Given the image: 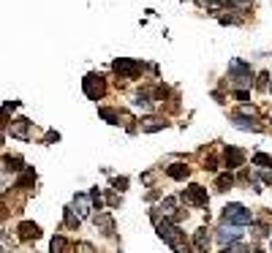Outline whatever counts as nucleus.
Listing matches in <instances>:
<instances>
[{
  "mask_svg": "<svg viewBox=\"0 0 272 253\" xmlns=\"http://www.w3.org/2000/svg\"><path fill=\"white\" fill-rule=\"evenodd\" d=\"M155 229H158V237H161L166 245L174 248V253H188V239H185V232H183V229H180V226H177L171 218L158 220Z\"/></svg>",
  "mask_w": 272,
  "mask_h": 253,
  "instance_id": "f257e3e1",
  "label": "nucleus"
},
{
  "mask_svg": "<svg viewBox=\"0 0 272 253\" xmlns=\"http://www.w3.org/2000/svg\"><path fill=\"white\" fill-rule=\"evenodd\" d=\"M223 223L248 226V223H253V212L245 204H239V202H229V204L223 207Z\"/></svg>",
  "mask_w": 272,
  "mask_h": 253,
  "instance_id": "f03ea898",
  "label": "nucleus"
},
{
  "mask_svg": "<svg viewBox=\"0 0 272 253\" xmlns=\"http://www.w3.org/2000/svg\"><path fill=\"white\" fill-rule=\"evenodd\" d=\"M229 79L234 84H239V87H251V84H253V71H251V66H248V63H242V60H231L229 63Z\"/></svg>",
  "mask_w": 272,
  "mask_h": 253,
  "instance_id": "7ed1b4c3",
  "label": "nucleus"
},
{
  "mask_svg": "<svg viewBox=\"0 0 272 253\" xmlns=\"http://www.w3.org/2000/svg\"><path fill=\"white\" fill-rule=\"evenodd\" d=\"M112 71H115L117 76H122V79H136V76L144 71V63L131 60V57H117V60L112 63Z\"/></svg>",
  "mask_w": 272,
  "mask_h": 253,
  "instance_id": "20e7f679",
  "label": "nucleus"
},
{
  "mask_svg": "<svg viewBox=\"0 0 272 253\" xmlns=\"http://www.w3.org/2000/svg\"><path fill=\"white\" fill-rule=\"evenodd\" d=\"M82 87H85V96H87L90 101H101V98L106 96V79H103L101 74H87L85 82H82Z\"/></svg>",
  "mask_w": 272,
  "mask_h": 253,
  "instance_id": "39448f33",
  "label": "nucleus"
},
{
  "mask_svg": "<svg viewBox=\"0 0 272 253\" xmlns=\"http://www.w3.org/2000/svg\"><path fill=\"white\" fill-rule=\"evenodd\" d=\"M183 202L185 204H190V207H207L210 204V196H207V188H202V185H188L183 191Z\"/></svg>",
  "mask_w": 272,
  "mask_h": 253,
  "instance_id": "423d86ee",
  "label": "nucleus"
},
{
  "mask_svg": "<svg viewBox=\"0 0 272 253\" xmlns=\"http://www.w3.org/2000/svg\"><path fill=\"white\" fill-rule=\"evenodd\" d=\"M242 226H231V223H223L221 226V229H218L215 232V239L218 242H221V245H234V242H239V239H242Z\"/></svg>",
  "mask_w": 272,
  "mask_h": 253,
  "instance_id": "0eeeda50",
  "label": "nucleus"
},
{
  "mask_svg": "<svg viewBox=\"0 0 272 253\" xmlns=\"http://www.w3.org/2000/svg\"><path fill=\"white\" fill-rule=\"evenodd\" d=\"M30 120H25V117H17V120H11V136L14 139H22V142H27L30 139Z\"/></svg>",
  "mask_w": 272,
  "mask_h": 253,
  "instance_id": "6e6552de",
  "label": "nucleus"
},
{
  "mask_svg": "<svg viewBox=\"0 0 272 253\" xmlns=\"http://www.w3.org/2000/svg\"><path fill=\"white\" fill-rule=\"evenodd\" d=\"M223 158H226V166H229V171L231 169H239V166L245 164V152L239 150V147H226Z\"/></svg>",
  "mask_w": 272,
  "mask_h": 253,
  "instance_id": "1a4fd4ad",
  "label": "nucleus"
},
{
  "mask_svg": "<svg viewBox=\"0 0 272 253\" xmlns=\"http://www.w3.org/2000/svg\"><path fill=\"white\" fill-rule=\"evenodd\" d=\"M93 223L98 226V229H101L106 237H112V234H115V220H112V215H109V212H98V215H93Z\"/></svg>",
  "mask_w": 272,
  "mask_h": 253,
  "instance_id": "9d476101",
  "label": "nucleus"
},
{
  "mask_svg": "<svg viewBox=\"0 0 272 253\" xmlns=\"http://www.w3.org/2000/svg\"><path fill=\"white\" fill-rule=\"evenodd\" d=\"M193 248H196V253H207V248H210V232H207V226H202V229L193 234Z\"/></svg>",
  "mask_w": 272,
  "mask_h": 253,
  "instance_id": "9b49d317",
  "label": "nucleus"
},
{
  "mask_svg": "<svg viewBox=\"0 0 272 253\" xmlns=\"http://www.w3.org/2000/svg\"><path fill=\"white\" fill-rule=\"evenodd\" d=\"M231 123H234V128H239V131H261V125H258L256 120H251L248 115H234Z\"/></svg>",
  "mask_w": 272,
  "mask_h": 253,
  "instance_id": "f8f14e48",
  "label": "nucleus"
},
{
  "mask_svg": "<svg viewBox=\"0 0 272 253\" xmlns=\"http://www.w3.org/2000/svg\"><path fill=\"white\" fill-rule=\"evenodd\" d=\"M19 237L22 239H38L41 229L33 223V220H22V223H19Z\"/></svg>",
  "mask_w": 272,
  "mask_h": 253,
  "instance_id": "ddd939ff",
  "label": "nucleus"
},
{
  "mask_svg": "<svg viewBox=\"0 0 272 253\" xmlns=\"http://www.w3.org/2000/svg\"><path fill=\"white\" fill-rule=\"evenodd\" d=\"M90 204H93V202H90V196H85V193H76L71 210L79 212V218H82V215H87V212H90Z\"/></svg>",
  "mask_w": 272,
  "mask_h": 253,
  "instance_id": "4468645a",
  "label": "nucleus"
},
{
  "mask_svg": "<svg viewBox=\"0 0 272 253\" xmlns=\"http://www.w3.org/2000/svg\"><path fill=\"white\" fill-rule=\"evenodd\" d=\"M163 128H169V123L161 120V117H150V120H144V123H142L144 134H155V131H163Z\"/></svg>",
  "mask_w": 272,
  "mask_h": 253,
  "instance_id": "2eb2a0df",
  "label": "nucleus"
},
{
  "mask_svg": "<svg viewBox=\"0 0 272 253\" xmlns=\"http://www.w3.org/2000/svg\"><path fill=\"white\" fill-rule=\"evenodd\" d=\"M166 174H169L171 180H188L190 177V169L185 164H171L169 169H166Z\"/></svg>",
  "mask_w": 272,
  "mask_h": 253,
  "instance_id": "dca6fc26",
  "label": "nucleus"
},
{
  "mask_svg": "<svg viewBox=\"0 0 272 253\" xmlns=\"http://www.w3.org/2000/svg\"><path fill=\"white\" fill-rule=\"evenodd\" d=\"M49 251H52V253H71V242H68L66 237H60V234H57V237H52V245H49Z\"/></svg>",
  "mask_w": 272,
  "mask_h": 253,
  "instance_id": "f3484780",
  "label": "nucleus"
},
{
  "mask_svg": "<svg viewBox=\"0 0 272 253\" xmlns=\"http://www.w3.org/2000/svg\"><path fill=\"white\" fill-rule=\"evenodd\" d=\"M231 185H234V177H231V171H223V174H218L215 177V191H229Z\"/></svg>",
  "mask_w": 272,
  "mask_h": 253,
  "instance_id": "a211bd4d",
  "label": "nucleus"
},
{
  "mask_svg": "<svg viewBox=\"0 0 272 253\" xmlns=\"http://www.w3.org/2000/svg\"><path fill=\"white\" fill-rule=\"evenodd\" d=\"M98 115H101L109 125H117V123H120V115H117L115 109H106V106H101V109H98Z\"/></svg>",
  "mask_w": 272,
  "mask_h": 253,
  "instance_id": "6ab92c4d",
  "label": "nucleus"
},
{
  "mask_svg": "<svg viewBox=\"0 0 272 253\" xmlns=\"http://www.w3.org/2000/svg\"><path fill=\"white\" fill-rule=\"evenodd\" d=\"M3 164H6V166H3V171H8V169H11V171H22V158L3 155Z\"/></svg>",
  "mask_w": 272,
  "mask_h": 253,
  "instance_id": "aec40b11",
  "label": "nucleus"
},
{
  "mask_svg": "<svg viewBox=\"0 0 272 253\" xmlns=\"http://www.w3.org/2000/svg\"><path fill=\"white\" fill-rule=\"evenodd\" d=\"M253 166H261V169H267V166H272V158L264 155V152H256V155H253Z\"/></svg>",
  "mask_w": 272,
  "mask_h": 253,
  "instance_id": "412c9836",
  "label": "nucleus"
},
{
  "mask_svg": "<svg viewBox=\"0 0 272 253\" xmlns=\"http://www.w3.org/2000/svg\"><path fill=\"white\" fill-rule=\"evenodd\" d=\"M221 253H251V248L242 245V242H234V245H226Z\"/></svg>",
  "mask_w": 272,
  "mask_h": 253,
  "instance_id": "4be33fe9",
  "label": "nucleus"
},
{
  "mask_svg": "<svg viewBox=\"0 0 272 253\" xmlns=\"http://www.w3.org/2000/svg\"><path fill=\"white\" fill-rule=\"evenodd\" d=\"M90 202H93V207H98V210H101L103 207V196H101V191H98V188H90Z\"/></svg>",
  "mask_w": 272,
  "mask_h": 253,
  "instance_id": "5701e85b",
  "label": "nucleus"
},
{
  "mask_svg": "<svg viewBox=\"0 0 272 253\" xmlns=\"http://www.w3.org/2000/svg\"><path fill=\"white\" fill-rule=\"evenodd\" d=\"M134 106H139V109H150V98H147V93H139V96L134 98Z\"/></svg>",
  "mask_w": 272,
  "mask_h": 253,
  "instance_id": "b1692460",
  "label": "nucleus"
},
{
  "mask_svg": "<svg viewBox=\"0 0 272 253\" xmlns=\"http://www.w3.org/2000/svg\"><path fill=\"white\" fill-rule=\"evenodd\" d=\"M66 226H71V229H76V226H79V215H74V210H71V207L66 210Z\"/></svg>",
  "mask_w": 272,
  "mask_h": 253,
  "instance_id": "393cba45",
  "label": "nucleus"
},
{
  "mask_svg": "<svg viewBox=\"0 0 272 253\" xmlns=\"http://www.w3.org/2000/svg\"><path fill=\"white\" fill-rule=\"evenodd\" d=\"M128 188V177H117L115 180V191H125Z\"/></svg>",
  "mask_w": 272,
  "mask_h": 253,
  "instance_id": "a878e982",
  "label": "nucleus"
},
{
  "mask_svg": "<svg viewBox=\"0 0 272 253\" xmlns=\"http://www.w3.org/2000/svg\"><path fill=\"white\" fill-rule=\"evenodd\" d=\"M253 0H226V6H237V8H245V6H251Z\"/></svg>",
  "mask_w": 272,
  "mask_h": 253,
  "instance_id": "bb28decb",
  "label": "nucleus"
},
{
  "mask_svg": "<svg viewBox=\"0 0 272 253\" xmlns=\"http://www.w3.org/2000/svg\"><path fill=\"white\" fill-rule=\"evenodd\" d=\"M234 98H237V101H248V93H245V90H234Z\"/></svg>",
  "mask_w": 272,
  "mask_h": 253,
  "instance_id": "cd10ccee",
  "label": "nucleus"
},
{
  "mask_svg": "<svg viewBox=\"0 0 272 253\" xmlns=\"http://www.w3.org/2000/svg\"><path fill=\"white\" fill-rule=\"evenodd\" d=\"M256 234H258V237H267V234H270V229H267V226H256Z\"/></svg>",
  "mask_w": 272,
  "mask_h": 253,
  "instance_id": "c85d7f7f",
  "label": "nucleus"
},
{
  "mask_svg": "<svg viewBox=\"0 0 272 253\" xmlns=\"http://www.w3.org/2000/svg\"><path fill=\"white\" fill-rule=\"evenodd\" d=\"M261 180H264L267 185H272V171H261Z\"/></svg>",
  "mask_w": 272,
  "mask_h": 253,
  "instance_id": "c756f323",
  "label": "nucleus"
},
{
  "mask_svg": "<svg viewBox=\"0 0 272 253\" xmlns=\"http://www.w3.org/2000/svg\"><path fill=\"white\" fill-rule=\"evenodd\" d=\"M57 139H60V134H54V131H49V134H47V142H57Z\"/></svg>",
  "mask_w": 272,
  "mask_h": 253,
  "instance_id": "7c9ffc66",
  "label": "nucleus"
},
{
  "mask_svg": "<svg viewBox=\"0 0 272 253\" xmlns=\"http://www.w3.org/2000/svg\"><path fill=\"white\" fill-rule=\"evenodd\" d=\"M267 90H270V93H272V76H270V84H267Z\"/></svg>",
  "mask_w": 272,
  "mask_h": 253,
  "instance_id": "2f4dec72",
  "label": "nucleus"
},
{
  "mask_svg": "<svg viewBox=\"0 0 272 253\" xmlns=\"http://www.w3.org/2000/svg\"><path fill=\"white\" fill-rule=\"evenodd\" d=\"M117 253H122V251H117Z\"/></svg>",
  "mask_w": 272,
  "mask_h": 253,
  "instance_id": "473e14b6",
  "label": "nucleus"
}]
</instances>
